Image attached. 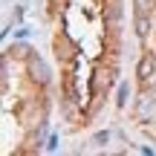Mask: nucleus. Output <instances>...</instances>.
I'll return each instance as SVG.
<instances>
[{"label": "nucleus", "instance_id": "1", "mask_svg": "<svg viewBox=\"0 0 156 156\" xmlns=\"http://www.w3.org/2000/svg\"><path fill=\"white\" fill-rule=\"evenodd\" d=\"M151 69H153V58H151V55H147V58H145V61H142V64H139V75H142V78H147V75H151Z\"/></svg>", "mask_w": 156, "mask_h": 156}]
</instances>
